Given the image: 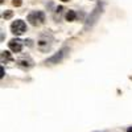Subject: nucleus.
Segmentation results:
<instances>
[{
  "label": "nucleus",
  "mask_w": 132,
  "mask_h": 132,
  "mask_svg": "<svg viewBox=\"0 0 132 132\" xmlns=\"http://www.w3.org/2000/svg\"><path fill=\"white\" fill-rule=\"evenodd\" d=\"M28 21L30 22L32 25L37 27V25H41L42 22L45 21V15L41 11H34V12H30L28 15Z\"/></svg>",
  "instance_id": "obj_1"
},
{
  "label": "nucleus",
  "mask_w": 132,
  "mask_h": 132,
  "mask_svg": "<svg viewBox=\"0 0 132 132\" xmlns=\"http://www.w3.org/2000/svg\"><path fill=\"white\" fill-rule=\"evenodd\" d=\"M11 30H12V33H15V34H22L27 30V24L22 20H16V21L12 22Z\"/></svg>",
  "instance_id": "obj_2"
},
{
  "label": "nucleus",
  "mask_w": 132,
  "mask_h": 132,
  "mask_svg": "<svg viewBox=\"0 0 132 132\" xmlns=\"http://www.w3.org/2000/svg\"><path fill=\"white\" fill-rule=\"evenodd\" d=\"M9 49L15 53H19L21 52V48H22V41L21 40H17V38H13V40L9 41Z\"/></svg>",
  "instance_id": "obj_3"
},
{
  "label": "nucleus",
  "mask_w": 132,
  "mask_h": 132,
  "mask_svg": "<svg viewBox=\"0 0 132 132\" xmlns=\"http://www.w3.org/2000/svg\"><path fill=\"white\" fill-rule=\"evenodd\" d=\"M100 11H102V8H100V7L98 5L97 8L94 9V12L91 13V16L89 17V20H87V24H86V27H87V28H89L90 25H92V24H94V22L98 20V15L100 13Z\"/></svg>",
  "instance_id": "obj_4"
},
{
  "label": "nucleus",
  "mask_w": 132,
  "mask_h": 132,
  "mask_svg": "<svg viewBox=\"0 0 132 132\" xmlns=\"http://www.w3.org/2000/svg\"><path fill=\"white\" fill-rule=\"evenodd\" d=\"M66 49H62L61 52H58L57 54H54V56L49 59H46V64H58V61L62 59V57H64V54H65Z\"/></svg>",
  "instance_id": "obj_5"
},
{
  "label": "nucleus",
  "mask_w": 132,
  "mask_h": 132,
  "mask_svg": "<svg viewBox=\"0 0 132 132\" xmlns=\"http://www.w3.org/2000/svg\"><path fill=\"white\" fill-rule=\"evenodd\" d=\"M17 65L20 67H22V69H28V67H30L33 65V62H32V59H29V58H22V59L17 61Z\"/></svg>",
  "instance_id": "obj_6"
},
{
  "label": "nucleus",
  "mask_w": 132,
  "mask_h": 132,
  "mask_svg": "<svg viewBox=\"0 0 132 132\" xmlns=\"http://www.w3.org/2000/svg\"><path fill=\"white\" fill-rule=\"evenodd\" d=\"M49 48H50V45H49L48 40H44V38H41V40L38 41V49H40V50L45 52V50H48Z\"/></svg>",
  "instance_id": "obj_7"
},
{
  "label": "nucleus",
  "mask_w": 132,
  "mask_h": 132,
  "mask_svg": "<svg viewBox=\"0 0 132 132\" xmlns=\"http://www.w3.org/2000/svg\"><path fill=\"white\" fill-rule=\"evenodd\" d=\"M75 17H77L75 11H69V12L66 13V20H67V21H74Z\"/></svg>",
  "instance_id": "obj_8"
},
{
  "label": "nucleus",
  "mask_w": 132,
  "mask_h": 132,
  "mask_svg": "<svg viewBox=\"0 0 132 132\" xmlns=\"http://www.w3.org/2000/svg\"><path fill=\"white\" fill-rule=\"evenodd\" d=\"M12 58H11V53H8V52H2V62L4 64V61L7 62V61H11Z\"/></svg>",
  "instance_id": "obj_9"
},
{
  "label": "nucleus",
  "mask_w": 132,
  "mask_h": 132,
  "mask_svg": "<svg viewBox=\"0 0 132 132\" xmlns=\"http://www.w3.org/2000/svg\"><path fill=\"white\" fill-rule=\"evenodd\" d=\"M12 15H13V12H12V11H7V12H4V13H3V17H4V19H11V17H12Z\"/></svg>",
  "instance_id": "obj_10"
},
{
  "label": "nucleus",
  "mask_w": 132,
  "mask_h": 132,
  "mask_svg": "<svg viewBox=\"0 0 132 132\" xmlns=\"http://www.w3.org/2000/svg\"><path fill=\"white\" fill-rule=\"evenodd\" d=\"M12 4H13L15 7H20V5L22 4V0H13Z\"/></svg>",
  "instance_id": "obj_11"
},
{
  "label": "nucleus",
  "mask_w": 132,
  "mask_h": 132,
  "mask_svg": "<svg viewBox=\"0 0 132 132\" xmlns=\"http://www.w3.org/2000/svg\"><path fill=\"white\" fill-rule=\"evenodd\" d=\"M127 132H132V127H129V128L127 129Z\"/></svg>",
  "instance_id": "obj_12"
},
{
  "label": "nucleus",
  "mask_w": 132,
  "mask_h": 132,
  "mask_svg": "<svg viewBox=\"0 0 132 132\" xmlns=\"http://www.w3.org/2000/svg\"><path fill=\"white\" fill-rule=\"evenodd\" d=\"M62 2H69V0H62Z\"/></svg>",
  "instance_id": "obj_13"
}]
</instances>
